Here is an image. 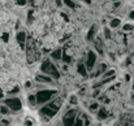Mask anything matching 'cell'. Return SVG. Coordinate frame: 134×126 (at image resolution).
<instances>
[{
  "label": "cell",
  "instance_id": "obj_1",
  "mask_svg": "<svg viewBox=\"0 0 134 126\" xmlns=\"http://www.w3.org/2000/svg\"><path fill=\"white\" fill-rule=\"evenodd\" d=\"M25 49H26V60L29 64H34L42 59V52H41L39 44L30 35H27V38H26Z\"/></svg>",
  "mask_w": 134,
  "mask_h": 126
},
{
  "label": "cell",
  "instance_id": "obj_2",
  "mask_svg": "<svg viewBox=\"0 0 134 126\" xmlns=\"http://www.w3.org/2000/svg\"><path fill=\"white\" fill-rule=\"evenodd\" d=\"M57 91L56 90H48V88H43V90H38L35 94V99H37V105L42 107L47 104L48 101H51L53 98L57 96Z\"/></svg>",
  "mask_w": 134,
  "mask_h": 126
},
{
  "label": "cell",
  "instance_id": "obj_3",
  "mask_svg": "<svg viewBox=\"0 0 134 126\" xmlns=\"http://www.w3.org/2000/svg\"><path fill=\"white\" fill-rule=\"evenodd\" d=\"M41 73L51 77L52 79H59L60 78V73H59L56 65L52 61H49L48 59H44L42 61V64H41Z\"/></svg>",
  "mask_w": 134,
  "mask_h": 126
},
{
  "label": "cell",
  "instance_id": "obj_4",
  "mask_svg": "<svg viewBox=\"0 0 134 126\" xmlns=\"http://www.w3.org/2000/svg\"><path fill=\"white\" fill-rule=\"evenodd\" d=\"M3 104L10 111V113L21 111V108H22V103L17 96H8V98L3 99Z\"/></svg>",
  "mask_w": 134,
  "mask_h": 126
},
{
  "label": "cell",
  "instance_id": "obj_5",
  "mask_svg": "<svg viewBox=\"0 0 134 126\" xmlns=\"http://www.w3.org/2000/svg\"><path fill=\"white\" fill-rule=\"evenodd\" d=\"M77 117V109H68L63 118H61V124L63 126H73L74 125V120Z\"/></svg>",
  "mask_w": 134,
  "mask_h": 126
},
{
  "label": "cell",
  "instance_id": "obj_6",
  "mask_svg": "<svg viewBox=\"0 0 134 126\" xmlns=\"http://www.w3.org/2000/svg\"><path fill=\"white\" fill-rule=\"evenodd\" d=\"M95 64H96V55H95L94 51L90 49L89 52H87V55H86V62H85V66H86L87 72H89V70L91 72V70L94 69Z\"/></svg>",
  "mask_w": 134,
  "mask_h": 126
},
{
  "label": "cell",
  "instance_id": "obj_7",
  "mask_svg": "<svg viewBox=\"0 0 134 126\" xmlns=\"http://www.w3.org/2000/svg\"><path fill=\"white\" fill-rule=\"evenodd\" d=\"M26 38H27L26 31L21 30V31H17V33H16V42L18 43V45H20V48H21V49H24V48H25Z\"/></svg>",
  "mask_w": 134,
  "mask_h": 126
},
{
  "label": "cell",
  "instance_id": "obj_8",
  "mask_svg": "<svg viewBox=\"0 0 134 126\" xmlns=\"http://www.w3.org/2000/svg\"><path fill=\"white\" fill-rule=\"evenodd\" d=\"M35 81L38 82V83H44V84H51L52 83V78L51 77H48V76H46L43 73H39V74H37V77H35Z\"/></svg>",
  "mask_w": 134,
  "mask_h": 126
},
{
  "label": "cell",
  "instance_id": "obj_9",
  "mask_svg": "<svg viewBox=\"0 0 134 126\" xmlns=\"http://www.w3.org/2000/svg\"><path fill=\"white\" fill-rule=\"evenodd\" d=\"M61 56H63V48L61 47H56L55 49H52V52L49 55V57L52 60H55V61H60L61 60Z\"/></svg>",
  "mask_w": 134,
  "mask_h": 126
},
{
  "label": "cell",
  "instance_id": "obj_10",
  "mask_svg": "<svg viewBox=\"0 0 134 126\" xmlns=\"http://www.w3.org/2000/svg\"><path fill=\"white\" fill-rule=\"evenodd\" d=\"M96 35H98V25L94 24V25H91V27H90L89 31H87V41L92 42Z\"/></svg>",
  "mask_w": 134,
  "mask_h": 126
},
{
  "label": "cell",
  "instance_id": "obj_11",
  "mask_svg": "<svg viewBox=\"0 0 134 126\" xmlns=\"http://www.w3.org/2000/svg\"><path fill=\"white\" fill-rule=\"evenodd\" d=\"M77 70H78V74L82 76V77H87V69L85 66V62H80L78 66H77Z\"/></svg>",
  "mask_w": 134,
  "mask_h": 126
},
{
  "label": "cell",
  "instance_id": "obj_12",
  "mask_svg": "<svg viewBox=\"0 0 134 126\" xmlns=\"http://www.w3.org/2000/svg\"><path fill=\"white\" fill-rule=\"evenodd\" d=\"M109 117V113H108V111L105 109V108H100L99 111H98V118L99 120H105V118H108Z\"/></svg>",
  "mask_w": 134,
  "mask_h": 126
},
{
  "label": "cell",
  "instance_id": "obj_13",
  "mask_svg": "<svg viewBox=\"0 0 134 126\" xmlns=\"http://www.w3.org/2000/svg\"><path fill=\"white\" fill-rule=\"evenodd\" d=\"M119 26H121V18H112L109 21V27L111 29H117Z\"/></svg>",
  "mask_w": 134,
  "mask_h": 126
},
{
  "label": "cell",
  "instance_id": "obj_14",
  "mask_svg": "<svg viewBox=\"0 0 134 126\" xmlns=\"http://www.w3.org/2000/svg\"><path fill=\"white\" fill-rule=\"evenodd\" d=\"M63 3H64V5H66L68 8H70V9H77L78 8V4L74 1V0H61Z\"/></svg>",
  "mask_w": 134,
  "mask_h": 126
},
{
  "label": "cell",
  "instance_id": "obj_15",
  "mask_svg": "<svg viewBox=\"0 0 134 126\" xmlns=\"http://www.w3.org/2000/svg\"><path fill=\"white\" fill-rule=\"evenodd\" d=\"M107 70V65L104 62H102L100 65H98V70H96V76H103Z\"/></svg>",
  "mask_w": 134,
  "mask_h": 126
},
{
  "label": "cell",
  "instance_id": "obj_16",
  "mask_svg": "<svg viewBox=\"0 0 134 126\" xmlns=\"http://www.w3.org/2000/svg\"><path fill=\"white\" fill-rule=\"evenodd\" d=\"M27 103L30 107H35L37 105V99H35V94H30L27 96Z\"/></svg>",
  "mask_w": 134,
  "mask_h": 126
},
{
  "label": "cell",
  "instance_id": "obj_17",
  "mask_svg": "<svg viewBox=\"0 0 134 126\" xmlns=\"http://www.w3.org/2000/svg\"><path fill=\"white\" fill-rule=\"evenodd\" d=\"M73 126H83V118L81 114H77L76 120H74V125Z\"/></svg>",
  "mask_w": 134,
  "mask_h": 126
},
{
  "label": "cell",
  "instance_id": "obj_18",
  "mask_svg": "<svg viewBox=\"0 0 134 126\" xmlns=\"http://www.w3.org/2000/svg\"><path fill=\"white\" fill-rule=\"evenodd\" d=\"M0 113H1V114H4V116L12 114V113H10V111H9V109H8V108H7L4 104H3V105H0Z\"/></svg>",
  "mask_w": 134,
  "mask_h": 126
},
{
  "label": "cell",
  "instance_id": "obj_19",
  "mask_svg": "<svg viewBox=\"0 0 134 126\" xmlns=\"http://www.w3.org/2000/svg\"><path fill=\"white\" fill-rule=\"evenodd\" d=\"M77 103H78L77 96H76V95H72V96L69 98V104H70V105H77Z\"/></svg>",
  "mask_w": 134,
  "mask_h": 126
},
{
  "label": "cell",
  "instance_id": "obj_20",
  "mask_svg": "<svg viewBox=\"0 0 134 126\" xmlns=\"http://www.w3.org/2000/svg\"><path fill=\"white\" fill-rule=\"evenodd\" d=\"M122 30H124V31H132V30H133V25H132V24H125V25L122 26Z\"/></svg>",
  "mask_w": 134,
  "mask_h": 126
},
{
  "label": "cell",
  "instance_id": "obj_21",
  "mask_svg": "<svg viewBox=\"0 0 134 126\" xmlns=\"http://www.w3.org/2000/svg\"><path fill=\"white\" fill-rule=\"evenodd\" d=\"M104 37H105L107 41L111 39V30H109V27H105V29H104Z\"/></svg>",
  "mask_w": 134,
  "mask_h": 126
},
{
  "label": "cell",
  "instance_id": "obj_22",
  "mask_svg": "<svg viewBox=\"0 0 134 126\" xmlns=\"http://www.w3.org/2000/svg\"><path fill=\"white\" fill-rule=\"evenodd\" d=\"M89 109L90 111H92V112L96 111V109H99V104H98V103H92V104L89 107Z\"/></svg>",
  "mask_w": 134,
  "mask_h": 126
},
{
  "label": "cell",
  "instance_id": "obj_23",
  "mask_svg": "<svg viewBox=\"0 0 134 126\" xmlns=\"http://www.w3.org/2000/svg\"><path fill=\"white\" fill-rule=\"evenodd\" d=\"M0 124H1L3 126H9L10 125V122H9L8 120H1V121H0Z\"/></svg>",
  "mask_w": 134,
  "mask_h": 126
},
{
  "label": "cell",
  "instance_id": "obj_24",
  "mask_svg": "<svg viewBox=\"0 0 134 126\" xmlns=\"http://www.w3.org/2000/svg\"><path fill=\"white\" fill-rule=\"evenodd\" d=\"M129 17H130V18H133V20H134V10H132V12H130V14H129Z\"/></svg>",
  "mask_w": 134,
  "mask_h": 126
},
{
  "label": "cell",
  "instance_id": "obj_25",
  "mask_svg": "<svg viewBox=\"0 0 134 126\" xmlns=\"http://www.w3.org/2000/svg\"><path fill=\"white\" fill-rule=\"evenodd\" d=\"M83 1H85L86 4H90V3H91V0H83Z\"/></svg>",
  "mask_w": 134,
  "mask_h": 126
},
{
  "label": "cell",
  "instance_id": "obj_26",
  "mask_svg": "<svg viewBox=\"0 0 134 126\" xmlns=\"http://www.w3.org/2000/svg\"><path fill=\"white\" fill-rule=\"evenodd\" d=\"M132 101H133V103H134V94H133V95H132Z\"/></svg>",
  "mask_w": 134,
  "mask_h": 126
},
{
  "label": "cell",
  "instance_id": "obj_27",
  "mask_svg": "<svg viewBox=\"0 0 134 126\" xmlns=\"http://www.w3.org/2000/svg\"><path fill=\"white\" fill-rule=\"evenodd\" d=\"M112 1H113V3H115V1H121V0H112Z\"/></svg>",
  "mask_w": 134,
  "mask_h": 126
},
{
  "label": "cell",
  "instance_id": "obj_28",
  "mask_svg": "<svg viewBox=\"0 0 134 126\" xmlns=\"http://www.w3.org/2000/svg\"><path fill=\"white\" fill-rule=\"evenodd\" d=\"M132 88H133V91H134V83H133V86H132Z\"/></svg>",
  "mask_w": 134,
  "mask_h": 126
},
{
  "label": "cell",
  "instance_id": "obj_29",
  "mask_svg": "<svg viewBox=\"0 0 134 126\" xmlns=\"http://www.w3.org/2000/svg\"><path fill=\"white\" fill-rule=\"evenodd\" d=\"M0 126H3V125H1V124H0Z\"/></svg>",
  "mask_w": 134,
  "mask_h": 126
}]
</instances>
